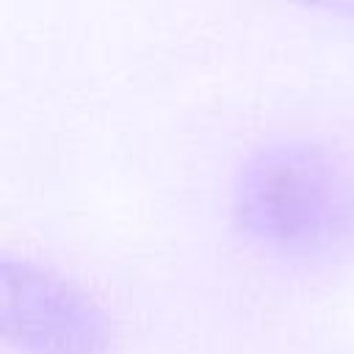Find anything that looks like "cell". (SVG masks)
Instances as JSON below:
<instances>
[{
  "label": "cell",
  "mask_w": 354,
  "mask_h": 354,
  "mask_svg": "<svg viewBox=\"0 0 354 354\" xmlns=\"http://www.w3.org/2000/svg\"><path fill=\"white\" fill-rule=\"evenodd\" d=\"M235 232L257 254L324 268L354 254V152L321 136L257 144L230 196Z\"/></svg>",
  "instance_id": "obj_1"
},
{
  "label": "cell",
  "mask_w": 354,
  "mask_h": 354,
  "mask_svg": "<svg viewBox=\"0 0 354 354\" xmlns=\"http://www.w3.org/2000/svg\"><path fill=\"white\" fill-rule=\"evenodd\" d=\"M0 329L14 354H108L105 307L64 271L30 257H0Z\"/></svg>",
  "instance_id": "obj_2"
},
{
  "label": "cell",
  "mask_w": 354,
  "mask_h": 354,
  "mask_svg": "<svg viewBox=\"0 0 354 354\" xmlns=\"http://www.w3.org/2000/svg\"><path fill=\"white\" fill-rule=\"evenodd\" d=\"M288 3L301 6V8H313V11H324V14L354 19V0H288Z\"/></svg>",
  "instance_id": "obj_3"
}]
</instances>
